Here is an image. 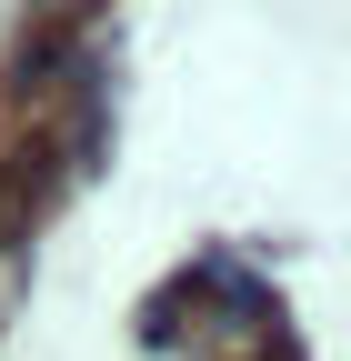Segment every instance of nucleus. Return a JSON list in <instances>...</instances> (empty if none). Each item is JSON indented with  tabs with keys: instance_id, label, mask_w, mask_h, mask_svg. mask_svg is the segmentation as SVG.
<instances>
[{
	"instance_id": "f257e3e1",
	"label": "nucleus",
	"mask_w": 351,
	"mask_h": 361,
	"mask_svg": "<svg viewBox=\"0 0 351 361\" xmlns=\"http://www.w3.org/2000/svg\"><path fill=\"white\" fill-rule=\"evenodd\" d=\"M51 11H61V20H70V11H91V0H51Z\"/></svg>"
}]
</instances>
